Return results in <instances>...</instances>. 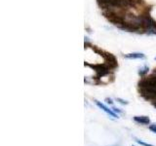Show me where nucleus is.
<instances>
[{
	"mask_svg": "<svg viewBox=\"0 0 156 146\" xmlns=\"http://www.w3.org/2000/svg\"><path fill=\"white\" fill-rule=\"evenodd\" d=\"M141 95L146 100H153L156 99V88L152 87H140Z\"/></svg>",
	"mask_w": 156,
	"mask_h": 146,
	"instance_id": "nucleus-1",
	"label": "nucleus"
},
{
	"mask_svg": "<svg viewBox=\"0 0 156 146\" xmlns=\"http://www.w3.org/2000/svg\"><path fill=\"white\" fill-rule=\"evenodd\" d=\"M91 67L96 70L98 77H102L107 75V73H109L110 67L107 65V64H98V65H90Z\"/></svg>",
	"mask_w": 156,
	"mask_h": 146,
	"instance_id": "nucleus-2",
	"label": "nucleus"
},
{
	"mask_svg": "<svg viewBox=\"0 0 156 146\" xmlns=\"http://www.w3.org/2000/svg\"><path fill=\"white\" fill-rule=\"evenodd\" d=\"M105 60V63L108 66L110 67V68H115L117 66V60H116V58L114 57L113 55L111 54H104L102 55Z\"/></svg>",
	"mask_w": 156,
	"mask_h": 146,
	"instance_id": "nucleus-3",
	"label": "nucleus"
},
{
	"mask_svg": "<svg viewBox=\"0 0 156 146\" xmlns=\"http://www.w3.org/2000/svg\"><path fill=\"white\" fill-rule=\"evenodd\" d=\"M95 103L97 104V106H99L100 108L102 109V111H104L105 113H107L108 115H110L111 117H114V118H118V115H117L115 112H114L113 110H111V109H109L107 107V106H105L104 103H102L101 102H99V100L95 99Z\"/></svg>",
	"mask_w": 156,
	"mask_h": 146,
	"instance_id": "nucleus-4",
	"label": "nucleus"
},
{
	"mask_svg": "<svg viewBox=\"0 0 156 146\" xmlns=\"http://www.w3.org/2000/svg\"><path fill=\"white\" fill-rule=\"evenodd\" d=\"M134 121L141 125H148L150 123V119L147 116H135Z\"/></svg>",
	"mask_w": 156,
	"mask_h": 146,
	"instance_id": "nucleus-5",
	"label": "nucleus"
},
{
	"mask_svg": "<svg viewBox=\"0 0 156 146\" xmlns=\"http://www.w3.org/2000/svg\"><path fill=\"white\" fill-rule=\"evenodd\" d=\"M125 58H144L146 56L141 53H133V54H128L125 55Z\"/></svg>",
	"mask_w": 156,
	"mask_h": 146,
	"instance_id": "nucleus-6",
	"label": "nucleus"
},
{
	"mask_svg": "<svg viewBox=\"0 0 156 146\" xmlns=\"http://www.w3.org/2000/svg\"><path fill=\"white\" fill-rule=\"evenodd\" d=\"M148 70H149V68L147 66H143L141 68H140V70H139V74H140L141 76H143V75H146L148 73Z\"/></svg>",
	"mask_w": 156,
	"mask_h": 146,
	"instance_id": "nucleus-7",
	"label": "nucleus"
},
{
	"mask_svg": "<svg viewBox=\"0 0 156 146\" xmlns=\"http://www.w3.org/2000/svg\"><path fill=\"white\" fill-rule=\"evenodd\" d=\"M134 139L136 140V143H139V144H141V145H143V146H154V145H152V144H149V143H146L144 141H143V140L136 138V137H134Z\"/></svg>",
	"mask_w": 156,
	"mask_h": 146,
	"instance_id": "nucleus-8",
	"label": "nucleus"
},
{
	"mask_svg": "<svg viewBox=\"0 0 156 146\" xmlns=\"http://www.w3.org/2000/svg\"><path fill=\"white\" fill-rule=\"evenodd\" d=\"M116 100H117V102H120L121 104H124V105H126V104H128V103H129V102H127V100L122 99H120V97H117Z\"/></svg>",
	"mask_w": 156,
	"mask_h": 146,
	"instance_id": "nucleus-9",
	"label": "nucleus"
},
{
	"mask_svg": "<svg viewBox=\"0 0 156 146\" xmlns=\"http://www.w3.org/2000/svg\"><path fill=\"white\" fill-rule=\"evenodd\" d=\"M149 130L152 131V133H156V124H152L149 126Z\"/></svg>",
	"mask_w": 156,
	"mask_h": 146,
	"instance_id": "nucleus-10",
	"label": "nucleus"
},
{
	"mask_svg": "<svg viewBox=\"0 0 156 146\" xmlns=\"http://www.w3.org/2000/svg\"><path fill=\"white\" fill-rule=\"evenodd\" d=\"M112 110L115 112L116 114H118V113H122V110H120L119 108H117V107H113L112 108Z\"/></svg>",
	"mask_w": 156,
	"mask_h": 146,
	"instance_id": "nucleus-11",
	"label": "nucleus"
},
{
	"mask_svg": "<svg viewBox=\"0 0 156 146\" xmlns=\"http://www.w3.org/2000/svg\"><path fill=\"white\" fill-rule=\"evenodd\" d=\"M105 102H107V103H108V104H113V102L111 99H108V97H107L105 99Z\"/></svg>",
	"mask_w": 156,
	"mask_h": 146,
	"instance_id": "nucleus-12",
	"label": "nucleus"
},
{
	"mask_svg": "<svg viewBox=\"0 0 156 146\" xmlns=\"http://www.w3.org/2000/svg\"><path fill=\"white\" fill-rule=\"evenodd\" d=\"M134 1H135V2H136H136H140V1H141V0H134Z\"/></svg>",
	"mask_w": 156,
	"mask_h": 146,
	"instance_id": "nucleus-13",
	"label": "nucleus"
},
{
	"mask_svg": "<svg viewBox=\"0 0 156 146\" xmlns=\"http://www.w3.org/2000/svg\"><path fill=\"white\" fill-rule=\"evenodd\" d=\"M153 74H156V69L154 70V71H153Z\"/></svg>",
	"mask_w": 156,
	"mask_h": 146,
	"instance_id": "nucleus-14",
	"label": "nucleus"
},
{
	"mask_svg": "<svg viewBox=\"0 0 156 146\" xmlns=\"http://www.w3.org/2000/svg\"><path fill=\"white\" fill-rule=\"evenodd\" d=\"M153 104H154V106H155V107H156V102H155V103H153Z\"/></svg>",
	"mask_w": 156,
	"mask_h": 146,
	"instance_id": "nucleus-15",
	"label": "nucleus"
},
{
	"mask_svg": "<svg viewBox=\"0 0 156 146\" xmlns=\"http://www.w3.org/2000/svg\"><path fill=\"white\" fill-rule=\"evenodd\" d=\"M155 60H156V57H155Z\"/></svg>",
	"mask_w": 156,
	"mask_h": 146,
	"instance_id": "nucleus-16",
	"label": "nucleus"
},
{
	"mask_svg": "<svg viewBox=\"0 0 156 146\" xmlns=\"http://www.w3.org/2000/svg\"><path fill=\"white\" fill-rule=\"evenodd\" d=\"M133 146H134V145H133Z\"/></svg>",
	"mask_w": 156,
	"mask_h": 146,
	"instance_id": "nucleus-17",
	"label": "nucleus"
}]
</instances>
